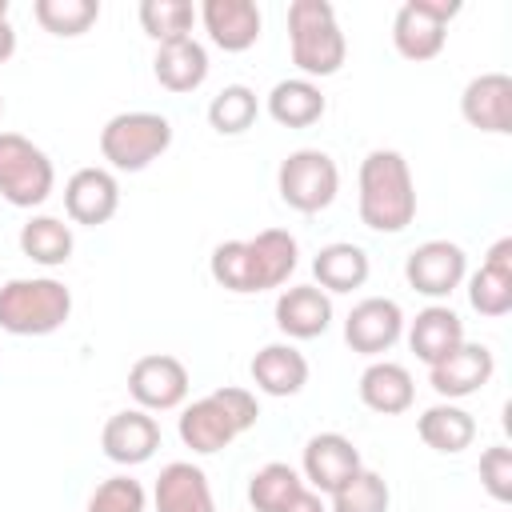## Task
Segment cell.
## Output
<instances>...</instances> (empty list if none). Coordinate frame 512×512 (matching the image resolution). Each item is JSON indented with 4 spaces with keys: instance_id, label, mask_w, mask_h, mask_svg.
<instances>
[{
    "instance_id": "12",
    "label": "cell",
    "mask_w": 512,
    "mask_h": 512,
    "mask_svg": "<svg viewBox=\"0 0 512 512\" xmlns=\"http://www.w3.org/2000/svg\"><path fill=\"white\" fill-rule=\"evenodd\" d=\"M400 336H404V312L388 296H368V300L352 304V312L344 320V344L360 356H380Z\"/></svg>"
},
{
    "instance_id": "4",
    "label": "cell",
    "mask_w": 512,
    "mask_h": 512,
    "mask_svg": "<svg viewBox=\"0 0 512 512\" xmlns=\"http://www.w3.org/2000/svg\"><path fill=\"white\" fill-rule=\"evenodd\" d=\"M288 44L292 64L312 76H336L348 56V40L336 24V8L328 0H292L288 4Z\"/></svg>"
},
{
    "instance_id": "8",
    "label": "cell",
    "mask_w": 512,
    "mask_h": 512,
    "mask_svg": "<svg viewBox=\"0 0 512 512\" xmlns=\"http://www.w3.org/2000/svg\"><path fill=\"white\" fill-rule=\"evenodd\" d=\"M276 188H280V200L304 216L312 212H324L336 192H340V168L328 152L320 148H296L284 156L280 172H276Z\"/></svg>"
},
{
    "instance_id": "38",
    "label": "cell",
    "mask_w": 512,
    "mask_h": 512,
    "mask_svg": "<svg viewBox=\"0 0 512 512\" xmlns=\"http://www.w3.org/2000/svg\"><path fill=\"white\" fill-rule=\"evenodd\" d=\"M12 52H16V32H12V24L4 20V24H0V64H8Z\"/></svg>"
},
{
    "instance_id": "16",
    "label": "cell",
    "mask_w": 512,
    "mask_h": 512,
    "mask_svg": "<svg viewBox=\"0 0 512 512\" xmlns=\"http://www.w3.org/2000/svg\"><path fill=\"white\" fill-rule=\"evenodd\" d=\"M492 372H496L492 348L464 340L452 356H444L440 364L428 368V384H432L436 396H444V400H464V396L480 392V388L492 380Z\"/></svg>"
},
{
    "instance_id": "39",
    "label": "cell",
    "mask_w": 512,
    "mask_h": 512,
    "mask_svg": "<svg viewBox=\"0 0 512 512\" xmlns=\"http://www.w3.org/2000/svg\"><path fill=\"white\" fill-rule=\"evenodd\" d=\"M8 20V0H0V24Z\"/></svg>"
},
{
    "instance_id": "19",
    "label": "cell",
    "mask_w": 512,
    "mask_h": 512,
    "mask_svg": "<svg viewBox=\"0 0 512 512\" xmlns=\"http://www.w3.org/2000/svg\"><path fill=\"white\" fill-rule=\"evenodd\" d=\"M332 324V300L316 284H292L276 296V328L288 340H316Z\"/></svg>"
},
{
    "instance_id": "14",
    "label": "cell",
    "mask_w": 512,
    "mask_h": 512,
    "mask_svg": "<svg viewBox=\"0 0 512 512\" xmlns=\"http://www.w3.org/2000/svg\"><path fill=\"white\" fill-rule=\"evenodd\" d=\"M120 208V184L108 168H76L64 184V212L72 216V224L84 228H100L116 216Z\"/></svg>"
},
{
    "instance_id": "23",
    "label": "cell",
    "mask_w": 512,
    "mask_h": 512,
    "mask_svg": "<svg viewBox=\"0 0 512 512\" xmlns=\"http://www.w3.org/2000/svg\"><path fill=\"white\" fill-rule=\"evenodd\" d=\"M360 400L364 408L380 412V416H400L412 408L416 400V384H412V372L396 360H372L364 372H360Z\"/></svg>"
},
{
    "instance_id": "18",
    "label": "cell",
    "mask_w": 512,
    "mask_h": 512,
    "mask_svg": "<svg viewBox=\"0 0 512 512\" xmlns=\"http://www.w3.org/2000/svg\"><path fill=\"white\" fill-rule=\"evenodd\" d=\"M468 304L480 312V316H508L512 312V236H500L480 272H472L468 280Z\"/></svg>"
},
{
    "instance_id": "28",
    "label": "cell",
    "mask_w": 512,
    "mask_h": 512,
    "mask_svg": "<svg viewBox=\"0 0 512 512\" xmlns=\"http://www.w3.org/2000/svg\"><path fill=\"white\" fill-rule=\"evenodd\" d=\"M324 108H328L324 92L312 80H304V76L280 80L268 92V116L276 124H284V128H308V124H316L324 116Z\"/></svg>"
},
{
    "instance_id": "9",
    "label": "cell",
    "mask_w": 512,
    "mask_h": 512,
    "mask_svg": "<svg viewBox=\"0 0 512 512\" xmlns=\"http://www.w3.org/2000/svg\"><path fill=\"white\" fill-rule=\"evenodd\" d=\"M460 16V0H404L392 20V44L404 60H432L444 52L448 24Z\"/></svg>"
},
{
    "instance_id": "32",
    "label": "cell",
    "mask_w": 512,
    "mask_h": 512,
    "mask_svg": "<svg viewBox=\"0 0 512 512\" xmlns=\"http://www.w3.org/2000/svg\"><path fill=\"white\" fill-rule=\"evenodd\" d=\"M32 16L52 36H84L100 20V0H36Z\"/></svg>"
},
{
    "instance_id": "26",
    "label": "cell",
    "mask_w": 512,
    "mask_h": 512,
    "mask_svg": "<svg viewBox=\"0 0 512 512\" xmlns=\"http://www.w3.org/2000/svg\"><path fill=\"white\" fill-rule=\"evenodd\" d=\"M372 264H368V252L360 244H348V240H336V244H324L312 260V276L324 292H352V288H364Z\"/></svg>"
},
{
    "instance_id": "13",
    "label": "cell",
    "mask_w": 512,
    "mask_h": 512,
    "mask_svg": "<svg viewBox=\"0 0 512 512\" xmlns=\"http://www.w3.org/2000/svg\"><path fill=\"white\" fill-rule=\"evenodd\" d=\"M300 468H304V480H308V488L312 492H340L364 464H360V452H356V444L348 440V436H340V432H320V436H312L308 444H304V460H300Z\"/></svg>"
},
{
    "instance_id": "15",
    "label": "cell",
    "mask_w": 512,
    "mask_h": 512,
    "mask_svg": "<svg viewBox=\"0 0 512 512\" xmlns=\"http://www.w3.org/2000/svg\"><path fill=\"white\" fill-rule=\"evenodd\" d=\"M460 116L480 132L508 136L512 132V76L508 72L472 76L460 96Z\"/></svg>"
},
{
    "instance_id": "27",
    "label": "cell",
    "mask_w": 512,
    "mask_h": 512,
    "mask_svg": "<svg viewBox=\"0 0 512 512\" xmlns=\"http://www.w3.org/2000/svg\"><path fill=\"white\" fill-rule=\"evenodd\" d=\"M416 432H420V440H424L432 452L456 456V452H464V448L476 440V420H472V412H464L460 404H432V408L420 412Z\"/></svg>"
},
{
    "instance_id": "40",
    "label": "cell",
    "mask_w": 512,
    "mask_h": 512,
    "mask_svg": "<svg viewBox=\"0 0 512 512\" xmlns=\"http://www.w3.org/2000/svg\"><path fill=\"white\" fill-rule=\"evenodd\" d=\"M0 116H4V100H0Z\"/></svg>"
},
{
    "instance_id": "1",
    "label": "cell",
    "mask_w": 512,
    "mask_h": 512,
    "mask_svg": "<svg viewBox=\"0 0 512 512\" xmlns=\"http://www.w3.org/2000/svg\"><path fill=\"white\" fill-rule=\"evenodd\" d=\"M296 236L284 232V228H264L256 232L252 240H224L216 244L212 252V280L236 296H248V292H268V288H280L288 284V276L296 272Z\"/></svg>"
},
{
    "instance_id": "20",
    "label": "cell",
    "mask_w": 512,
    "mask_h": 512,
    "mask_svg": "<svg viewBox=\"0 0 512 512\" xmlns=\"http://www.w3.org/2000/svg\"><path fill=\"white\" fill-rule=\"evenodd\" d=\"M204 32L212 36L216 48L224 52H248L260 40V8L252 0H204L200 4Z\"/></svg>"
},
{
    "instance_id": "25",
    "label": "cell",
    "mask_w": 512,
    "mask_h": 512,
    "mask_svg": "<svg viewBox=\"0 0 512 512\" xmlns=\"http://www.w3.org/2000/svg\"><path fill=\"white\" fill-rule=\"evenodd\" d=\"M252 384L264 396H296L308 384V360L292 344H264L252 356Z\"/></svg>"
},
{
    "instance_id": "31",
    "label": "cell",
    "mask_w": 512,
    "mask_h": 512,
    "mask_svg": "<svg viewBox=\"0 0 512 512\" xmlns=\"http://www.w3.org/2000/svg\"><path fill=\"white\" fill-rule=\"evenodd\" d=\"M300 488H304L300 472H296L292 464L272 460V464H264V468L252 472V480H248V500H252L256 512H284Z\"/></svg>"
},
{
    "instance_id": "24",
    "label": "cell",
    "mask_w": 512,
    "mask_h": 512,
    "mask_svg": "<svg viewBox=\"0 0 512 512\" xmlns=\"http://www.w3.org/2000/svg\"><path fill=\"white\" fill-rule=\"evenodd\" d=\"M152 72H156L160 88H168V92H196V88L208 80V52H204V44L192 40V36L156 44Z\"/></svg>"
},
{
    "instance_id": "21",
    "label": "cell",
    "mask_w": 512,
    "mask_h": 512,
    "mask_svg": "<svg viewBox=\"0 0 512 512\" xmlns=\"http://www.w3.org/2000/svg\"><path fill=\"white\" fill-rule=\"evenodd\" d=\"M152 500H156V512H216L204 468L188 460H172L160 468Z\"/></svg>"
},
{
    "instance_id": "33",
    "label": "cell",
    "mask_w": 512,
    "mask_h": 512,
    "mask_svg": "<svg viewBox=\"0 0 512 512\" xmlns=\"http://www.w3.org/2000/svg\"><path fill=\"white\" fill-rule=\"evenodd\" d=\"M192 20H196V8L188 0H144L140 4V28L156 44L192 36Z\"/></svg>"
},
{
    "instance_id": "36",
    "label": "cell",
    "mask_w": 512,
    "mask_h": 512,
    "mask_svg": "<svg viewBox=\"0 0 512 512\" xmlns=\"http://www.w3.org/2000/svg\"><path fill=\"white\" fill-rule=\"evenodd\" d=\"M480 484L496 504L512 500V448L508 444H492L480 456Z\"/></svg>"
},
{
    "instance_id": "5",
    "label": "cell",
    "mask_w": 512,
    "mask_h": 512,
    "mask_svg": "<svg viewBox=\"0 0 512 512\" xmlns=\"http://www.w3.org/2000/svg\"><path fill=\"white\" fill-rule=\"evenodd\" d=\"M72 316V292L52 276L0 284V328L12 336H48Z\"/></svg>"
},
{
    "instance_id": "2",
    "label": "cell",
    "mask_w": 512,
    "mask_h": 512,
    "mask_svg": "<svg viewBox=\"0 0 512 512\" xmlns=\"http://www.w3.org/2000/svg\"><path fill=\"white\" fill-rule=\"evenodd\" d=\"M360 220L372 232H404L416 220V184L400 152L376 148L360 160Z\"/></svg>"
},
{
    "instance_id": "17",
    "label": "cell",
    "mask_w": 512,
    "mask_h": 512,
    "mask_svg": "<svg viewBox=\"0 0 512 512\" xmlns=\"http://www.w3.org/2000/svg\"><path fill=\"white\" fill-rule=\"evenodd\" d=\"M100 448L112 464H128V468L144 464L160 448V424L144 408H124V412L108 416V424L100 432Z\"/></svg>"
},
{
    "instance_id": "35",
    "label": "cell",
    "mask_w": 512,
    "mask_h": 512,
    "mask_svg": "<svg viewBox=\"0 0 512 512\" xmlns=\"http://www.w3.org/2000/svg\"><path fill=\"white\" fill-rule=\"evenodd\" d=\"M84 512H144V488L132 476H108L96 484Z\"/></svg>"
},
{
    "instance_id": "6",
    "label": "cell",
    "mask_w": 512,
    "mask_h": 512,
    "mask_svg": "<svg viewBox=\"0 0 512 512\" xmlns=\"http://www.w3.org/2000/svg\"><path fill=\"white\" fill-rule=\"evenodd\" d=\"M172 144V124L160 112H120L100 128V156L116 172H140Z\"/></svg>"
},
{
    "instance_id": "3",
    "label": "cell",
    "mask_w": 512,
    "mask_h": 512,
    "mask_svg": "<svg viewBox=\"0 0 512 512\" xmlns=\"http://www.w3.org/2000/svg\"><path fill=\"white\" fill-rule=\"evenodd\" d=\"M256 420H260V404L248 388H216L180 412V440L184 448L212 456L248 428H256Z\"/></svg>"
},
{
    "instance_id": "11",
    "label": "cell",
    "mask_w": 512,
    "mask_h": 512,
    "mask_svg": "<svg viewBox=\"0 0 512 512\" xmlns=\"http://www.w3.org/2000/svg\"><path fill=\"white\" fill-rule=\"evenodd\" d=\"M188 368L184 360L168 356V352H152V356H140L132 368H128V392L132 400L144 408V412H168V408H180L184 396H188Z\"/></svg>"
},
{
    "instance_id": "30",
    "label": "cell",
    "mask_w": 512,
    "mask_h": 512,
    "mask_svg": "<svg viewBox=\"0 0 512 512\" xmlns=\"http://www.w3.org/2000/svg\"><path fill=\"white\" fill-rule=\"evenodd\" d=\"M256 116H260V100H256V92H252L248 84H224V88L212 96V104H208V124H212L220 136H240V132H248V128L256 124Z\"/></svg>"
},
{
    "instance_id": "10",
    "label": "cell",
    "mask_w": 512,
    "mask_h": 512,
    "mask_svg": "<svg viewBox=\"0 0 512 512\" xmlns=\"http://www.w3.org/2000/svg\"><path fill=\"white\" fill-rule=\"evenodd\" d=\"M404 276H408V284H412L420 296L440 300V296H452V292L464 284V276H468V256H464V248L452 244V240H424L420 248L408 252Z\"/></svg>"
},
{
    "instance_id": "7",
    "label": "cell",
    "mask_w": 512,
    "mask_h": 512,
    "mask_svg": "<svg viewBox=\"0 0 512 512\" xmlns=\"http://www.w3.org/2000/svg\"><path fill=\"white\" fill-rule=\"evenodd\" d=\"M56 168L44 148L20 132H0V196L12 208H36L52 196Z\"/></svg>"
},
{
    "instance_id": "29",
    "label": "cell",
    "mask_w": 512,
    "mask_h": 512,
    "mask_svg": "<svg viewBox=\"0 0 512 512\" xmlns=\"http://www.w3.org/2000/svg\"><path fill=\"white\" fill-rule=\"evenodd\" d=\"M20 252L44 268H60L72 260V228L56 216H32L20 228Z\"/></svg>"
},
{
    "instance_id": "34",
    "label": "cell",
    "mask_w": 512,
    "mask_h": 512,
    "mask_svg": "<svg viewBox=\"0 0 512 512\" xmlns=\"http://www.w3.org/2000/svg\"><path fill=\"white\" fill-rule=\"evenodd\" d=\"M388 484L380 472L360 468L340 492H332V512H388Z\"/></svg>"
},
{
    "instance_id": "37",
    "label": "cell",
    "mask_w": 512,
    "mask_h": 512,
    "mask_svg": "<svg viewBox=\"0 0 512 512\" xmlns=\"http://www.w3.org/2000/svg\"><path fill=\"white\" fill-rule=\"evenodd\" d=\"M284 512H328V508H324V500H320V492H312V488L304 484V488H300V492L292 496V504H288Z\"/></svg>"
},
{
    "instance_id": "22",
    "label": "cell",
    "mask_w": 512,
    "mask_h": 512,
    "mask_svg": "<svg viewBox=\"0 0 512 512\" xmlns=\"http://www.w3.org/2000/svg\"><path fill=\"white\" fill-rule=\"evenodd\" d=\"M460 344H464V320L448 304H428L424 312H416V320L408 328V348L416 352V360H424L432 368L444 356H452Z\"/></svg>"
}]
</instances>
